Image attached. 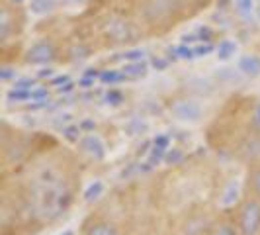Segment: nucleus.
I'll use <instances>...</instances> for the list:
<instances>
[{"label": "nucleus", "instance_id": "9d476101", "mask_svg": "<svg viewBox=\"0 0 260 235\" xmlns=\"http://www.w3.org/2000/svg\"><path fill=\"white\" fill-rule=\"evenodd\" d=\"M102 190H104V186H102V183H96V184H92L90 188H88V190H86V200H88V202H92V200H96V198H98V196L102 194Z\"/></svg>", "mask_w": 260, "mask_h": 235}, {"label": "nucleus", "instance_id": "0eeeda50", "mask_svg": "<svg viewBox=\"0 0 260 235\" xmlns=\"http://www.w3.org/2000/svg\"><path fill=\"white\" fill-rule=\"evenodd\" d=\"M53 59V47L49 43H36L29 53H27V61L34 65H45Z\"/></svg>", "mask_w": 260, "mask_h": 235}, {"label": "nucleus", "instance_id": "39448f33", "mask_svg": "<svg viewBox=\"0 0 260 235\" xmlns=\"http://www.w3.org/2000/svg\"><path fill=\"white\" fill-rule=\"evenodd\" d=\"M170 112L176 120H182V122H196L202 116V108L194 100H178L170 106Z\"/></svg>", "mask_w": 260, "mask_h": 235}, {"label": "nucleus", "instance_id": "ddd939ff", "mask_svg": "<svg viewBox=\"0 0 260 235\" xmlns=\"http://www.w3.org/2000/svg\"><path fill=\"white\" fill-rule=\"evenodd\" d=\"M67 139H71V141H78V135H77V130H67Z\"/></svg>", "mask_w": 260, "mask_h": 235}, {"label": "nucleus", "instance_id": "1a4fd4ad", "mask_svg": "<svg viewBox=\"0 0 260 235\" xmlns=\"http://www.w3.org/2000/svg\"><path fill=\"white\" fill-rule=\"evenodd\" d=\"M86 235H117V231L110 225V223L98 222L86 229Z\"/></svg>", "mask_w": 260, "mask_h": 235}, {"label": "nucleus", "instance_id": "6e6552de", "mask_svg": "<svg viewBox=\"0 0 260 235\" xmlns=\"http://www.w3.org/2000/svg\"><path fill=\"white\" fill-rule=\"evenodd\" d=\"M239 194H241L239 183L231 181V183L225 186L221 198H219V206H221V208H231V206H235V202L239 200Z\"/></svg>", "mask_w": 260, "mask_h": 235}, {"label": "nucleus", "instance_id": "f257e3e1", "mask_svg": "<svg viewBox=\"0 0 260 235\" xmlns=\"http://www.w3.org/2000/svg\"><path fill=\"white\" fill-rule=\"evenodd\" d=\"M31 192L36 212L43 220H55L71 206V192L67 188L61 170L53 165H43L31 179Z\"/></svg>", "mask_w": 260, "mask_h": 235}, {"label": "nucleus", "instance_id": "423d86ee", "mask_svg": "<svg viewBox=\"0 0 260 235\" xmlns=\"http://www.w3.org/2000/svg\"><path fill=\"white\" fill-rule=\"evenodd\" d=\"M80 149L86 153V155H90L92 159H96V161H100V159H104L106 155V147L102 143V139L98 137V135H86L82 141H80Z\"/></svg>", "mask_w": 260, "mask_h": 235}, {"label": "nucleus", "instance_id": "7ed1b4c3", "mask_svg": "<svg viewBox=\"0 0 260 235\" xmlns=\"http://www.w3.org/2000/svg\"><path fill=\"white\" fill-rule=\"evenodd\" d=\"M239 231L241 235H258L260 231V204L247 202L239 216Z\"/></svg>", "mask_w": 260, "mask_h": 235}, {"label": "nucleus", "instance_id": "20e7f679", "mask_svg": "<svg viewBox=\"0 0 260 235\" xmlns=\"http://www.w3.org/2000/svg\"><path fill=\"white\" fill-rule=\"evenodd\" d=\"M106 34L110 38L117 41V43H125V41H131L137 36V27L135 24H131L123 18H116V20H110L108 26H106Z\"/></svg>", "mask_w": 260, "mask_h": 235}, {"label": "nucleus", "instance_id": "9b49d317", "mask_svg": "<svg viewBox=\"0 0 260 235\" xmlns=\"http://www.w3.org/2000/svg\"><path fill=\"white\" fill-rule=\"evenodd\" d=\"M213 235H237L233 229V225H221V227H217Z\"/></svg>", "mask_w": 260, "mask_h": 235}, {"label": "nucleus", "instance_id": "4468645a", "mask_svg": "<svg viewBox=\"0 0 260 235\" xmlns=\"http://www.w3.org/2000/svg\"><path fill=\"white\" fill-rule=\"evenodd\" d=\"M63 235H73V231H67V233H63Z\"/></svg>", "mask_w": 260, "mask_h": 235}, {"label": "nucleus", "instance_id": "f03ea898", "mask_svg": "<svg viewBox=\"0 0 260 235\" xmlns=\"http://www.w3.org/2000/svg\"><path fill=\"white\" fill-rule=\"evenodd\" d=\"M184 6V0H141L139 18L145 26L167 27L178 20Z\"/></svg>", "mask_w": 260, "mask_h": 235}, {"label": "nucleus", "instance_id": "f8f14e48", "mask_svg": "<svg viewBox=\"0 0 260 235\" xmlns=\"http://www.w3.org/2000/svg\"><path fill=\"white\" fill-rule=\"evenodd\" d=\"M252 188H254V194L260 198V170L252 174Z\"/></svg>", "mask_w": 260, "mask_h": 235}]
</instances>
